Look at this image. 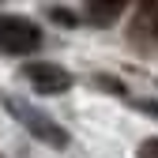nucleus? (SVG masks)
Segmentation results:
<instances>
[{"instance_id": "nucleus-5", "label": "nucleus", "mask_w": 158, "mask_h": 158, "mask_svg": "<svg viewBox=\"0 0 158 158\" xmlns=\"http://www.w3.org/2000/svg\"><path fill=\"white\" fill-rule=\"evenodd\" d=\"M135 158H158V139H143L139 151H135Z\"/></svg>"}, {"instance_id": "nucleus-3", "label": "nucleus", "mask_w": 158, "mask_h": 158, "mask_svg": "<svg viewBox=\"0 0 158 158\" xmlns=\"http://www.w3.org/2000/svg\"><path fill=\"white\" fill-rule=\"evenodd\" d=\"M23 79L34 83L38 94H64L72 87V75L64 68H56L49 60H34V64H23Z\"/></svg>"}, {"instance_id": "nucleus-2", "label": "nucleus", "mask_w": 158, "mask_h": 158, "mask_svg": "<svg viewBox=\"0 0 158 158\" xmlns=\"http://www.w3.org/2000/svg\"><path fill=\"white\" fill-rule=\"evenodd\" d=\"M42 45V30L19 15H0V49L11 56H27Z\"/></svg>"}, {"instance_id": "nucleus-4", "label": "nucleus", "mask_w": 158, "mask_h": 158, "mask_svg": "<svg viewBox=\"0 0 158 158\" xmlns=\"http://www.w3.org/2000/svg\"><path fill=\"white\" fill-rule=\"evenodd\" d=\"M121 11H124L121 4H90V8H87L90 23H98V27H102V23H113V19L121 15Z\"/></svg>"}, {"instance_id": "nucleus-1", "label": "nucleus", "mask_w": 158, "mask_h": 158, "mask_svg": "<svg viewBox=\"0 0 158 158\" xmlns=\"http://www.w3.org/2000/svg\"><path fill=\"white\" fill-rule=\"evenodd\" d=\"M4 109H8V113H11V117H15V121L23 124L27 132H34V135H38L42 143H49V147H68V132H64L60 124H56L49 113L34 109L30 102H23V98L8 94V98H4Z\"/></svg>"}, {"instance_id": "nucleus-6", "label": "nucleus", "mask_w": 158, "mask_h": 158, "mask_svg": "<svg viewBox=\"0 0 158 158\" xmlns=\"http://www.w3.org/2000/svg\"><path fill=\"white\" fill-rule=\"evenodd\" d=\"M49 15L60 19V23H72V11H68V8H49Z\"/></svg>"}, {"instance_id": "nucleus-7", "label": "nucleus", "mask_w": 158, "mask_h": 158, "mask_svg": "<svg viewBox=\"0 0 158 158\" xmlns=\"http://www.w3.org/2000/svg\"><path fill=\"white\" fill-rule=\"evenodd\" d=\"M154 38H158V4H154Z\"/></svg>"}]
</instances>
